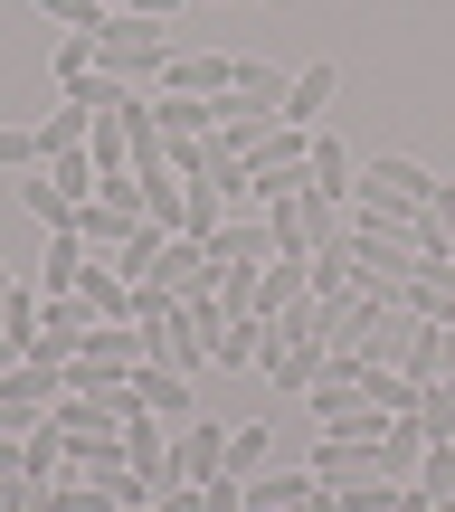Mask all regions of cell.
Masks as SVG:
<instances>
[{"label": "cell", "instance_id": "obj_1", "mask_svg": "<svg viewBox=\"0 0 455 512\" xmlns=\"http://www.w3.org/2000/svg\"><path fill=\"white\" fill-rule=\"evenodd\" d=\"M171 57H181V48H171L162 19H143V10H114V19H105V38H95V67L124 76V86H162Z\"/></svg>", "mask_w": 455, "mask_h": 512}, {"label": "cell", "instance_id": "obj_2", "mask_svg": "<svg viewBox=\"0 0 455 512\" xmlns=\"http://www.w3.org/2000/svg\"><path fill=\"white\" fill-rule=\"evenodd\" d=\"M57 408H67V370H57V361H10V370H0V427H10V437L48 427Z\"/></svg>", "mask_w": 455, "mask_h": 512}, {"label": "cell", "instance_id": "obj_3", "mask_svg": "<svg viewBox=\"0 0 455 512\" xmlns=\"http://www.w3.org/2000/svg\"><path fill=\"white\" fill-rule=\"evenodd\" d=\"M304 162H313V133H304V124H266V143L247 152L256 209H266V200H294V190H304Z\"/></svg>", "mask_w": 455, "mask_h": 512}, {"label": "cell", "instance_id": "obj_4", "mask_svg": "<svg viewBox=\"0 0 455 512\" xmlns=\"http://www.w3.org/2000/svg\"><path fill=\"white\" fill-rule=\"evenodd\" d=\"M304 408H313V427H351L370 408V361H361V351H332L323 380L304 389Z\"/></svg>", "mask_w": 455, "mask_h": 512}, {"label": "cell", "instance_id": "obj_5", "mask_svg": "<svg viewBox=\"0 0 455 512\" xmlns=\"http://www.w3.org/2000/svg\"><path fill=\"white\" fill-rule=\"evenodd\" d=\"M86 332H95V313L76 304V294H48V304H38V332H29V361H57V370H67L76 351H86Z\"/></svg>", "mask_w": 455, "mask_h": 512}, {"label": "cell", "instance_id": "obj_6", "mask_svg": "<svg viewBox=\"0 0 455 512\" xmlns=\"http://www.w3.org/2000/svg\"><path fill=\"white\" fill-rule=\"evenodd\" d=\"M418 219H427V209L418 200H389L380 181L351 190V238H408V247H418Z\"/></svg>", "mask_w": 455, "mask_h": 512}, {"label": "cell", "instance_id": "obj_7", "mask_svg": "<svg viewBox=\"0 0 455 512\" xmlns=\"http://www.w3.org/2000/svg\"><path fill=\"white\" fill-rule=\"evenodd\" d=\"M294 304H313V256H266L256 266V323H275V313H294Z\"/></svg>", "mask_w": 455, "mask_h": 512}, {"label": "cell", "instance_id": "obj_8", "mask_svg": "<svg viewBox=\"0 0 455 512\" xmlns=\"http://www.w3.org/2000/svg\"><path fill=\"white\" fill-rule=\"evenodd\" d=\"M171 465H181V484H219L228 475V427L219 418L181 427V437H171Z\"/></svg>", "mask_w": 455, "mask_h": 512}, {"label": "cell", "instance_id": "obj_9", "mask_svg": "<svg viewBox=\"0 0 455 512\" xmlns=\"http://www.w3.org/2000/svg\"><path fill=\"white\" fill-rule=\"evenodd\" d=\"M237 105H247V114H266V124H285V105H294V76L285 67H266V57H237Z\"/></svg>", "mask_w": 455, "mask_h": 512}, {"label": "cell", "instance_id": "obj_10", "mask_svg": "<svg viewBox=\"0 0 455 512\" xmlns=\"http://www.w3.org/2000/svg\"><path fill=\"white\" fill-rule=\"evenodd\" d=\"M304 190H323V200H351V190H361V162H351V143H342V133H323V124H313Z\"/></svg>", "mask_w": 455, "mask_h": 512}, {"label": "cell", "instance_id": "obj_11", "mask_svg": "<svg viewBox=\"0 0 455 512\" xmlns=\"http://www.w3.org/2000/svg\"><path fill=\"white\" fill-rule=\"evenodd\" d=\"M19 209H29L38 228H76V209H86V200H76V190L57 181L48 162H38V171H19Z\"/></svg>", "mask_w": 455, "mask_h": 512}, {"label": "cell", "instance_id": "obj_12", "mask_svg": "<svg viewBox=\"0 0 455 512\" xmlns=\"http://www.w3.org/2000/svg\"><path fill=\"white\" fill-rule=\"evenodd\" d=\"M323 361H332L323 342H294V332H266V380H275V389H313V380H323Z\"/></svg>", "mask_w": 455, "mask_h": 512}, {"label": "cell", "instance_id": "obj_13", "mask_svg": "<svg viewBox=\"0 0 455 512\" xmlns=\"http://www.w3.org/2000/svg\"><path fill=\"white\" fill-rule=\"evenodd\" d=\"M86 266H95V247L76 238V228H48V247H38V294H76Z\"/></svg>", "mask_w": 455, "mask_h": 512}, {"label": "cell", "instance_id": "obj_14", "mask_svg": "<svg viewBox=\"0 0 455 512\" xmlns=\"http://www.w3.org/2000/svg\"><path fill=\"white\" fill-rule=\"evenodd\" d=\"M209 256H219V266H266V256H275L266 209H256V219H219V228H209Z\"/></svg>", "mask_w": 455, "mask_h": 512}, {"label": "cell", "instance_id": "obj_15", "mask_svg": "<svg viewBox=\"0 0 455 512\" xmlns=\"http://www.w3.org/2000/svg\"><path fill=\"white\" fill-rule=\"evenodd\" d=\"M133 228H143V209H133V200H86V209H76V238H86L95 256H114Z\"/></svg>", "mask_w": 455, "mask_h": 512}, {"label": "cell", "instance_id": "obj_16", "mask_svg": "<svg viewBox=\"0 0 455 512\" xmlns=\"http://www.w3.org/2000/svg\"><path fill=\"white\" fill-rule=\"evenodd\" d=\"M133 399H143L152 418H190V370H171V361H143V370H133Z\"/></svg>", "mask_w": 455, "mask_h": 512}, {"label": "cell", "instance_id": "obj_17", "mask_svg": "<svg viewBox=\"0 0 455 512\" xmlns=\"http://www.w3.org/2000/svg\"><path fill=\"white\" fill-rule=\"evenodd\" d=\"M266 332H275V323H256V313H228V323L209 332V361H219V370H247V361H266Z\"/></svg>", "mask_w": 455, "mask_h": 512}, {"label": "cell", "instance_id": "obj_18", "mask_svg": "<svg viewBox=\"0 0 455 512\" xmlns=\"http://www.w3.org/2000/svg\"><path fill=\"white\" fill-rule=\"evenodd\" d=\"M361 181H380L389 200H418V209H427V190H437V171H427V162H408V152H380V162H361Z\"/></svg>", "mask_w": 455, "mask_h": 512}, {"label": "cell", "instance_id": "obj_19", "mask_svg": "<svg viewBox=\"0 0 455 512\" xmlns=\"http://www.w3.org/2000/svg\"><path fill=\"white\" fill-rule=\"evenodd\" d=\"M162 86H171V95H228V86H237V57H209V48H200V57H171Z\"/></svg>", "mask_w": 455, "mask_h": 512}, {"label": "cell", "instance_id": "obj_20", "mask_svg": "<svg viewBox=\"0 0 455 512\" xmlns=\"http://www.w3.org/2000/svg\"><path fill=\"white\" fill-rule=\"evenodd\" d=\"M418 465H427V427H418V418H389V437H380V475H389V484H418Z\"/></svg>", "mask_w": 455, "mask_h": 512}, {"label": "cell", "instance_id": "obj_21", "mask_svg": "<svg viewBox=\"0 0 455 512\" xmlns=\"http://www.w3.org/2000/svg\"><path fill=\"white\" fill-rule=\"evenodd\" d=\"M332 86H342V67H332V57H313L304 76H294V105H285V124H323V105H332Z\"/></svg>", "mask_w": 455, "mask_h": 512}, {"label": "cell", "instance_id": "obj_22", "mask_svg": "<svg viewBox=\"0 0 455 512\" xmlns=\"http://www.w3.org/2000/svg\"><path fill=\"white\" fill-rule=\"evenodd\" d=\"M313 494V465H294V475H247V512H304Z\"/></svg>", "mask_w": 455, "mask_h": 512}, {"label": "cell", "instance_id": "obj_23", "mask_svg": "<svg viewBox=\"0 0 455 512\" xmlns=\"http://www.w3.org/2000/svg\"><path fill=\"white\" fill-rule=\"evenodd\" d=\"M313 294H323V304H351V294H361V256H351V238L313 256Z\"/></svg>", "mask_w": 455, "mask_h": 512}, {"label": "cell", "instance_id": "obj_24", "mask_svg": "<svg viewBox=\"0 0 455 512\" xmlns=\"http://www.w3.org/2000/svg\"><path fill=\"white\" fill-rule=\"evenodd\" d=\"M86 133H95V114L76 105V95L57 114H38V152H48V162H57V152H86Z\"/></svg>", "mask_w": 455, "mask_h": 512}, {"label": "cell", "instance_id": "obj_25", "mask_svg": "<svg viewBox=\"0 0 455 512\" xmlns=\"http://www.w3.org/2000/svg\"><path fill=\"white\" fill-rule=\"evenodd\" d=\"M200 238H162V247H152V285H162V294H190V275H200Z\"/></svg>", "mask_w": 455, "mask_h": 512}, {"label": "cell", "instance_id": "obj_26", "mask_svg": "<svg viewBox=\"0 0 455 512\" xmlns=\"http://www.w3.org/2000/svg\"><path fill=\"white\" fill-rule=\"evenodd\" d=\"M418 399H427V389L408 380V370H380V361H370V408H380V418H418Z\"/></svg>", "mask_w": 455, "mask_h": 512}, {"label": "cell", "instance_id": "obj_27", "mask_svg": "<svg viewBox=\"0 0 455 512\" xmlns=\"http://www.w3.org/2000/svg\"><path fill=\"white\" fill-rule=\"evenodd\" d=\"M19 446H29V475H38V484H57V475L76 465V456H67V427H57V418H48V427H29Z\"/></svg>", "mask_w": 455, "mask_h": 512}, {"label": "cell", "instance_id": "obj_28", "mask_svg": "<svg viewBox=\"0 0 455 512\" xmlns=\"http://www.w3.org/2000/svg\"><path fill=\"white\" fill-rule=\"evenodd\" d=\"M162 361H171V370H190V380H200V370H219V361H209V332H190V313H181V332L162 342Z\"/></svg>", "mask_w": 455, "mask_h": 512}, {"label": "cell", "instance_id": "obj_29", "mask_svg": "<svg viewBox=\"0 0 455 512\" xmlns=\"http://www.w3.org/2000/svg\"><path fill=\"white\" fill-rule=\"evenodd\" d=\"M399 370H408V380H418V389H427V380H446V332L427 323L418 342H408V361H399Z\"/></svg>", "mask_w": 455, "mask_h": 512}, {"label": "cell", "instance_id": "obj_30", "mask_svg": "<svg viewBox=\"0 0 455 512\" xmlns=\"http://www.w3.org/2000/svg\"><path fill=\"white\" fill-rule=\"evenodd\" d=\"M219 133H228V152H237V162H247V152L266 143V114H247V105L228 95V105H219Z\"/></svg>", "mask_w": 455, "mask_h": 512}, {"label": "cell", "instance_id": "obj_31", "mask_svg": "<svg viewBox=\"0 0 455 512\" xmlns=\"http://www.w3.org/2000/svg\"><path fill=\"white\" fill-rule=\"evenodd\" d=\"M48 152H38V124H0V171H38Z\"/></svg>", "mask_w": 455, "mask_h": 512}, {"label": "cell", "instance_id": "obj_32", "mask_svg": "<svg viewBox=\"0 0 455 512\" xmlns=\"http://www.w3.org/2000/svg\"><path fill=\"white\" fill-rule=\"evenodd\" d=\"M228 475H266V427H228Z\"/></svg>", "mask_w": 455, "mask_h": 512}, {"label": "cell", "instance_id": "obj_33", "mask_svg": "<svg viewBox=\"0 0 455 512\" xmlns=\"http://www.w3.org/2000/svg\"><path fill=\"white\" fill-rule=\"evenodd\" d=\"M418 494H427V503H446V494H455V446H427V465H418Z\"/></svg>", "mask_w": 455, "mask_h": 512}, {"label": "cell", "instance_id": "obj_34", "mask_svg": "<svg viewBox=\"0 0 455 512\" xmlns=\"http://www.w3.org/2000/svg\"><path fill=\"white\" fill-rule=\"evenodd\" d=\"M38 10H48V19H76V29H86V38H105V0H38Z\"/></svg>", "mask_w": 455, "mask_h": 512}, {"label": "cell", "instance_id": "obj_35", "mask_svg": "<svg viewBox=\"0 0 455 512\" xmlns=\"http://www.w3.org/2000/svg\"><path fill=\"white\" fill-rule=\"evenodd\" d=\"M200 512H247V475H219V484H200Z\"/></svg>", "mask_w": 455, "mask_h": 512}, {"label": "cell", "instance_id": "obj_36", "mask_svg": "<svg viewBox=\"0 0 455 512\" xmlns=\"http://www.w3.org/2000/svg\"><path fill=\"white\" fill-rule=\"evenodd\" d=\"M76 76H95V38H67L57 48V86H76Z\"/></svg>", "mask_w": 455, "mask_h": 512}, {"label": "cell", "instance_id": "obj_37", "mask_svg": "<svg viewBox=\"0 0 455 512\" xmlns=\"http://www.w3.org/2000/svg\"><path fill=\"white\" fill-rule=\"evenodd\" d=\"M10 475H29V446H19L10 427H0V484H10Z\"/></svg>", "mask_w": 455, "mask_h": 512}, {"label": "cell", "instance_id": "obj_38", "mask_svg": "<svg viewBox=\"0 0 455 512\" xmlns=\"http://www.w3.org/2000/svg\"><path fill=\"white\" fill-rule=\"evenodd\" d=\"M152 512H200V484H171V494H152Z\"/></svg>", "mask_w": 455, "mask_h": 512}, {"label": "cell", "instance_id": "obj_39", "mask_svg": "<svg viewBox=\"0 0 455 512\" xmlns=\"http://www.w3.org/2000/svg\"><path fill=\"white\" fill-rule=\"evenodd\" d=\"M124 10H143V19H181L190 0H124Z\"/></svg>", "mask_w": 455, "mask_h": 512}, {"label": "cell", "instance_id": "obj_40", "mask_svg": "<svg viewBox=\"0 0 455 512\" xmlns=\"http://www.w3.org/2000/svg\"><path fill=\"white\" fill-rule=\"evenodd\" d=\"M304 512H351V503L332 494V484H313V494H304Z\"/></svg>", "mask_w": 455, "mask_h": 512}, {"label": "cell", "instance_id": "obj_41", "mask_svg": "<svg viewBox=\"0 0 455 512\" xmlns=\"http://www.w3.org/2000/svg\"><path fill=\"white\" fill-rule=\"evenodd\" d=\"M10 361H29V351H19V332H10V323H0V370H10Z\"/></svg>", "mask_w": 455, "mask_h": 512}, {"label": "cell", "instance_id": "obj_42", "mask_svg": "<svg viewBox=\"0 0 455 512\" xmlns=\"http://www.w3.org/2000/svg\"><path fill=\"white\" fill-rule=\"evenodd\" d=\"M446 389H455V361H446Z\"/></svg>", "mask_w": 455, "mask_h": 512}, {"label": "cell", "instance_id": "obj_43", "mask_svg": "<svg viewBox=\"0 0 455 512\" xmlns=\"http://www.w3.org/2000/svg\"><path fill=\"white\" fill-rule=\"evenodd\" d=\"M437 512H455V494H446V503H437Z\"/></svg>", "mask_w": 455, "mask_h": 512}]
</instances>
